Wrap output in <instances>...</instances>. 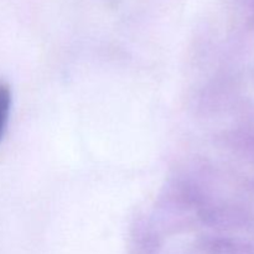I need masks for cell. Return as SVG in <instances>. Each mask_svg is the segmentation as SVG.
<instances>
[{
  "label": "cell",
  "instance_id": "1",
  "mask_svg": "<svg viewBox=\"0 0 254 254\" xmlns=\"http://www.w3.org/2000/svg\"><path fill=\"white\" fill-rule=\"evenodd\" d=\"M10 106H11V92L9 86L0 83V140L4 135L5 127L9 118Z\"/></svg>",
  "mask_w": 254,
  "mask_h": 254
}]
</instances>
